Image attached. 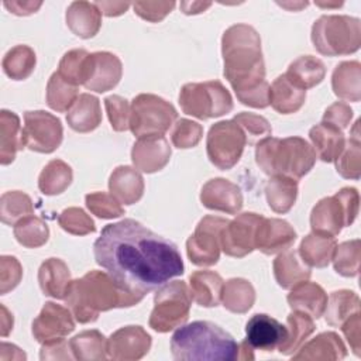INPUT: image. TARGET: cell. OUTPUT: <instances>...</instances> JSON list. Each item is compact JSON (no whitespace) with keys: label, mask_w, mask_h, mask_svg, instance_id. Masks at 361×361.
Listing matches in <instances>:
<instances>
[{"label":"cell","mask_w":361,"mask_h":361,"mask_svg":"<svg viewBox=\"0 0 361 361\" xmlns=\"http://www.w3.org/2000/svg\"><path fill=\"white\" fill-rule=\"evenodd\" d=\"M93 252L96 262L123 289L142 298L183 274L176 245L133 219L104 226Z\"/></svg>","instance_id":"obj_1"},{"label":"cell","mask_w":361,"mask_h":361,"mask_svg":"<svg viewBox=\"0 0 361 361\" xmlns=\"http://www.w3.org/2000/svg\"><path fill=\"white\" fill-rule=\"evenodd\" d=\"M224 76L237 99L255 109L269 104V85L265 80V65L258 32L247 24H235L221 38Z\"/></svg>","instance_id":"obj_2"},{"label":"cell","mask_w":361,"mask_h":361,"mask_svg":"<svg viewBox=\"0 0 361 361\" xmlns=\"http://www.w3.org/2000/svg\"><path fill=\"white\" fill-rule=\"evenodd\" d=\"M142 300L123 289L107 272L90 271L80 279L72 281L65 302L79 323L97 320L100 312L114 307H130Z\"/></svg>","instance_id":"obj_3"},{"label":"cell","mask_w":361,"mask_h":361,"mask_svg":"<svg viewBox=\"0 0 361 361\" xmlns=\"http://www.w3.org/2000/svg\"><path fill=\"white\" fill-rule=\"evenodd\" d=\"M171 351L180 361H233L238 360L237 341L210 322L182 324L171 338Z\"/></svg>","instance_id":"obj_4"},{"label":"cell","mask_w":361,"mask_h":361,"mask_svg":"<svg viewBox=\"0 0 361 361\" xmlns=\"http://www.w3.org/2000/svg\"><path fill=\"white\" fill-rule=\"evenodd\" d=\"M255 159L264 173L283 175L295 180L303 178L316 162L313 147L300 137H265L258 141Z\"/></svg>","instance_id":"obj_5"},{"label":"cell","mask_w":361,"mask_h":361,"mask_svg":"<svg viewBox=\"0 0 361 361\" xmlns=\"http://www.w3.org/2000/svg\"><path fill=\"white\" fill-rule=\"evenodd\" d=\"M314 48L327 56L355 52L361 42L360 20L348 16H323L312 28Z\"/></svg>","instance_id":"obj_6"},{"label":"cell","mask_w":361,"mask_h":361,"mask_svg":"<svg viewBox=\"0 0 361 361\" xmlns=\"http://www.w3.org/2000/svg\"><path fill=\"white\" fill-rule=\"evenodd\" d=\"M192 300L190 290L183 281L164 283L154 296L149 327L158 333H166L182 326L189 317Z\"/></svg>","instance_id":"obj_7"},{"label":"cell","mask_w":361,"mask_h":361,"mask_svg":"<svg viewBox=\"0 0 361 361\" xmlns=\"http://www.w3.org/2000/svg\"><path fill=\"white\" fill-rule=\"evenodd\" d=\"M183 113L200 120L220 117L233 110V99L219 80L186 83L179 93Z\"/></svg>","instance_id":"obj_8"},{"label":"cell","mask_w":361,"mask_h":361,"mask_svg":"<svg viewBox=\"0 0 361 361\" xmlns=\"http://www.w3.org/2000/svg\"><path fill=\"white\" fill-rule=\"evenodd\" d=\"M358 192L343 188L334 196L324 197L312 210L310 226L316 233L337 235L344 226H350L358 213Z\"/></svg>","instance_id":"obj_9"},{"label":"cell","mask_w":361,"mask_h":361,"mask_svg":"<svg viewBox=\"0 0 361 361\" xmlns=\"http://www.w3.org/2000/svg\"><path fill=\"white\" fill-rule=\"evenodd\" d=\"M175 107L159 96L142 93L134 97L130 113V130L137 138L164 135L176 120Z\"/></svg>","instance_id":"obj_10"},{"label":"cell","mask_w":361,"mask_h":361,"mask_svg":"<svg viewBox=\"0 0 361 361\" xmlns=\"http://www.w3.org/2000/svg\"><path fill=\"white\" fill-rule=\"evenodd\" d=\"M245 144V134L234 120L219 121L207 134V157L214 166L227 171L240 161Z\"/></svg>","instance_id":"obj_11"},{"label":"cell","mask_w":361,"mask_h":361,"mask_svg":"<svg viewBox=\"0 0 361 361\" xmlns=\"http://www.w3.org/2000/svg\"><path fill=\"white\" fill-rule=\"evenodd\" d=\"M23 144L41 154L54 152L62 142L63 128L61 120L44 110L25 111L23 126Z\"/></svg>","instance_id":"obj_12"},{"label":"cell","mask_w":361,"mask_h":361,"mask_svg":"<svg viewBox=\"0 0 361 361\" xmlns=\"http://www.w3.org/2000/svg\"><path fill=\"white\" fill-rule=\"evenodd\" d=\"M228 220L217 216H206L196 226L195 233L186 241L189 259L199 267H210L220 257V235Z\"/></svg>","instance_id":"obj_13"},{"label":"cell","mask_w":361,"mask_h":361,"mask_svg":"<svg viewBox=\"0 0 361 361\" xmlns=\"http://www.w3.org/2000/svg\"><path fill=\"white\" fill-rule=\"evenodd\" d=\"M262 219L257 213H243L228 221L220 235L221 250L234 258H243L254 251L257 228Z\"/></svg>","instance_id":"obj_14"},{"label":"cell","mask_w":361,"mask_h":361,"mask_svg":"<svg viewBox=\"0 0 361 361\" xmlns=\"http://www.w3.org/2000/svg\"><path fill=\"white\" fill-rule=\"evenodd\" d=\"M72 316V312L66 307L54 302H47L32 322L34 338L41 344L65 340V337L75 329Z\"/></svg>","instance_id":"obj_15"},{"label":"cell","mask_w":361,"mask_h":361,"mask_svg":"<svg viewBox=\"0 0 361 361\" xmlns=\"http://www.w3.org/2000/svg\"><path fill=\"white\" fill-rule=\"evenodd\" d=\"M121 61L110 52H93L87 55L83 86L97 93L113 89L121 79Z\"/></svg>","instance_id":"obj_16"},{"label":"cell","mask_w":361,"mask_h":361,"mask_svg":"<svg viewBox=\"0 0 361 361\" xmlns=\"http://www.w3.org/2000/svg\"><path fill=\"white\" fill-rule=\"evenodd\" d=\"M151 347V337L141 326H126L107 340V357L117 361L142 358Z\"/></svg>","instance_id":"obj_17"},{"label":"cell","mask_w":361,"mask_h":361,"mask_svg":"<svg viewBox=\"0 0 361 361\" xmlns=\"http://www.w3.org/2000/svg\"><path fill=\"white\" fill-rule=\"evenodd\" d=\"M245 341L252 350L272 351L278 348L286 337V327L276 319L258 313L245 324Z\"/></svg>","instance_id":"obj_18"},{"label":"cell","mask_w":361,"mask_h":361,"mask_svg":"<svg viewBox=\"0 0 361 361\" xmlns=\"http://www.w3.org/2000/svg\"><path fill=\"white\" fill-rule=\"evenodd\" d=\"M171 158V147L164 135L141 137L133 147L131 159L137 169L152 173L162 169Z\"/></svg>","instance_id":"obj_19"},{"label":"cell","mask_w":361,"mask_h":361,"mask_svg":"<svg viewBox=\"0 0 361 361\" xmlns=\"http://www.w3.org/2000/svg\"><path fill=\"white\" fill-rule=\"evenodd\" d=\"M296 231L281 219H262L255 237V248L267 255L282 252L295 243Z\"/></svg>","instance_id":"obj_20"},{"label":"cell","mask_w":361,"mask_h":361,"mask_svg":"<svg viewBox=\"0 0 361 361\" xmlns=\"http://www.w3.org/2000/svg\"><path fill=\"white\" fill-rule=\"evenodd\" d=\"M200 200L204 207L228 214H235L243 207V195L240 188L223 178L209 180L202 188Z\"/></svg>","instance_id":"obj_21"},{"label":"cell","mask_w":361,"mask_h":361,"mask_svg":"<svg viewBox=\"0 0 361 361\" xmlns=\"http://www.w3.org/2000/svg\"><path fill=\"white\" fill-rule=\"evenodd\" d=\"M288 303L292 310H299L313 319H319L324 313L327 295L320 285L303 281L292 288L288 295Z\"/></svg>","instance_id":"obj_22"},{"label":"cell","mask_w":361,"mask_h":361,"mask_svg":"<svg viewBox=\"0 0 361 361\" xmlns=\"http://www.w3.org/2000/svg\"><path fill=\"white\" fill-rule=\"evenodd\" d=\"M309 137L313 142V149L316 157L323 162H333L338 158L345 145V138L343 130L333 124L322 121L310 128Z\"/></svg>","instance_id":"obj_23"},{"label":"cell","mask_w":361,"mask_h":361,"mask_svg":"<svg viewBox=\"0 0 361 361\" xmlns=\"http://www.w3.org/2000/svg\"><path fill=\"white\" fill-rule=\"evenodd\" d=\"M38 282L44 295L55 299H65L72 282L69 268L62 259L49 258L39 267Z\"/></svg>","instance_id":"obj_24"},{"label":"cell","mask_w":361,"mask_h":361,"mask_svg":"<svg viewBox=\"0 0 361 361\" xmlns=\"http://www.w3.org/2000/svg\"><path fill=\"white\" fill-rule=\"evenodd\" d=\"M109 189L120 203L133 204L144 193V179L134 168L118 166L110 175Z\"/></svg>","instance_id":"obj_25"},{"label":"cell","mask_w":361,"mask_h":361,"mask_svg":"<svg viewBox=\"0 0 361 361\" xmlns=\"http://www.w3.org/2000/svg\"><path fill=\"white\" fill-rule=\"evenodd\" d=\"M306 99V90L293 83L285 73L269 86V104L281 114L298 111Z\"/></svg>","instance_id":"obj_26"},{"label":"cell","mask_w":361,"mask_h":361,"mask_svg":"<svg viewBox=\"0 0 361 361\" xmlns=\"http://www.w3.org/2000/svg\"><path fill=\"white\" fill-rule=\"evenodd\" d=\"M66 24L75 35L90 38L100 28L102 13L94 3L73 1L66 11Z\"/></svg>","instance_id":"obj_27"},{"label":"cell","mask_w":361,"mask_h":361,"mask_svg":"<svg viewBox=\"0 0 361 361\" xmlns=\"http://www.w3.org/2000/svg\"><path fill=\"white\" fill-rule=\"evenodd\" d=\"M69 127L78 133H89L99 127L102 121V109L97 97L82 93L66 114Z\"/></svg>","instance_id":"obj_28"},{"label":"cell","mask_w":361,"mask_h":361,"mask_svg":"<svg viewBox=\"0 0 361 361\" xmlns=\"http://www.w3.org/2000/svg\"><path fill=\"white\" fill-rule=\"evenodd\" d=\"M299 348L300 350L298 354L293 355V360L334 361V360H343L347 354L345 345L343 344L341 338L333 331L322 333Z\"/></svg>","instance_id":"obj_29"},{"label":"cell","mask_w":361,"mask_h":361,"mask_svg":"<svg viewBox=\"0 0 361 361\" xmlns=\"http://www.w3.org/2000/svg\"><path fill=\"white\" fill-rule=\"evenodd\" d=\"M223 285L221 276L213 271H196L189 278L192 299L203 307H213L220 303Z\"/></svg>","instance_id":"obj_30"},{"label":"cell","mask_w":361,"mask_h":361,"mask_svg":"<svg viewBox=\"0 0 361 361\" xmlns=\"http://www.w3.org/2000/svg\"><path fill=\"white\" fill-rule=\"evenodd\" d=\"M274 275L279 286L290 289L310 278V269L299 257V252L285 250L274 261Z\"/></svg>","instance_id":"obj_31"},{"label":"cell","mask_w":361,"mask_h":361,"mask_svg":"<svg viewBox=\"0 0 361 361\" xmlns=\"http://www.w3.org/2000/svg\"><path fill=\"white\" fill-rule=\"evenodd\" d=\"M336 247L337 243L334 237L313 231L302 240L299 255L306 265L324 268L330 264Z\"/></svg>","instance_id":"obj_32"},{"label":"cell","mask_w":361,"mask_h":361,"mask_svg":"<svg viewBox=\"0 0 361 361\" xmlns=\"http://www.w3.org/2000/svg\"><path fill=\"white\" fill-rule=\"evenodd\" d=\"M23 127L16 113L1 110L0 113V162L8 165L14 161L17 151L24 148Z\"/></svg>","instance_id":"obj_33"},{"label":"cell","mask_w":361,"mask_h":361,"mask_svg":"<svg viewBox=\"0 0 361 361\" xmlns=\"http://www.w3.org/2000/svg\"><path fill=\"white\" fill-rule=\"evenodd\" d=\"M265 196L269 207L275 213H286L295 204L298 196V183L292 178L274 175L265 186Z\"/></svg>","instance_id":"obj_34"},{"label":"cell","mask_w":361,"mask_h":361,"mask_svg":"<svg viewBox=\"0 0 361 361\" xmlns=\"http://www.w3.org/2000/svg\"><path fill=\"white\" fill-rule=\"evenodd\" d=\"M286 337L282 344L278 347L281 354L292 355L303 341L314 331V322L313 317L309 314L295 310L286 319Z\"/></svg>","instance_id":"obj_35"},{"label":"cell","mask_w":361,"mask_h":361,"mask_svg":"<svg viewBox=\"0 0 361 361\" xmlns=\"http://www.w3.org/2000/svg\"><path fill=\"white\" fill-rule=\"evenodd\" d=\"M285 75L299 87L306 90L314 87L323 80L326 75V68L320 59L312 55H305L295 59L289 65Z\"/></svg>","instance_id":"obj_36"},{"label":"cell","mask_w":361,"mask_h":361,"mask_svg":"<svg viewBox=\"0 0 361 361\" xmlns=\"http://www.w3.org/2000/svg\"><path fill=\"white\" fill-rule=\"evenodd\" d=\"M254 300L255 292L248 281L233 278L223 285L221 302L227 310L233 313H245L252 307Z\"/></svg>","instance_id":"obj_37"},{"label":"cell","mask_w":361,"mask_h":361,"mask_svg":"<svg viewBox=\"0 0 361 361\" xmlns=\"http://www.w3.org/2000/svg\"><path fill=\"white\" fill-rule=\"evenodd\" d=\"M331 85L336 96L358 102L360 100V63L341 62L336 66L331 78Z\"/></svg>","instance_id":"obj_38"},{"label":"cell","mask_w":361,"mask_h":361,"mask_svg":"<svg viewBox=\"0 0 361 361\" xmlns=\"http://www.w3.org/2000/svg\"><path fill=\"white\" fill-rule=\"evenodd\" d=\"M75 360H104L107 357V340L97 330L82 331L69 341Z\"/></svg>","instance_id":"obj_39"},{"label":"cell","mask_w":361,"mask_h":361,"mask_svg":"<svg viewBox=\"0 0 361 361\" xmlns=\"http://www.w3.org/2000/svg\"><path fill=\"white\" fill-rule=\"evenodd\" d=\"M357 312H360V299L351 290H337L327 298V305L324 309L326 322L333 327H340Z\"/></svg>","instance_id":"obj_40"},{"label":"cell","mask_w":361,"mask_h":361,"mask_svg":"<svg viewBox=\"0 0 361 361\" xmlns=\"http://www.w3.org/2000/svg\"><path fill=\"white\" fill-rule=\"evenodd\" d=\"M72 182V169L71 166L61 161H49L38 178V188L44 195H59L62 193Z\"/></svg>","instance_id":"obj_41"},{"label":"cell","mask_w":361,"mask_h":361,"mask_svg":"<svg viewBox=\"0 0 361 361\" xmlns=\"http://www.w3.org/2000/svg\"><path fill=\"white\" fill-rule=\"evenodd\" d=\"M1 66L13 80L27 79L35 68V52L27 45H16L4 55Z\"/></svg>","instance_id":"obj_42"},{"label":"cell","mask_w":361,"mask_h":361,"mask_svg":"<svg viewBox=\"0 0 361 361\" xmlns=\"http://www.w3.org/2000/svg\"><path fill=\"white\" fill-rule=\"evenodd\" d=\"M78 97V86L63 79L58 72L52 73L47 85V103L52 110L69 111Z\"/></svg>","instance_id":"obj_43"},{"label":"cell","mask_w":361,"mask_h":361,"mask_svg":"<svg viewBox=\"0 0 361 361\" xmlns=\"http://www.w3.org/2000/svg\"><path fill=\"white\" fill-rule=\"evenodd\" d=\"M360 121H355L350 140L344 145V149L336 159L337 172L347 179H358L361 169V154H360Z\"/></svg>","instance_id":"obj_44"},{"label":"cell","mask_w":361,"mask_h":361,"mask_svg":"<svg viewBox=\"0 0 361 361\" xmlns=\"http://www.w3.org/2000/svg\"><path fill=\"white\" fill-rule=\"evenodd\" d=\"M34 212L32 202L28 195L13 190L1 195L0 199V217L4 224L14 226L21 219L31 216Z\"/></svg>","instance_id":"obj_45"},{"label":"cell","mask_w":361,"mask_h":361,"mask_svg":"<svg viewBox=\"0 0 361 361\" xmlns=\"http://www.w3.org/2000/svg\"><path fill=\"white\" fill-rule=\"evenodd\" d=\"M16 240L27 248H38L48 240V226L35 216H27L14 224Z\"/></svg>","instance_id":"obj_46"},{"label":"cell","mask_w":361,"mask_h":361,"mask_svg":"<svg viewBox=\"0 0 361 361\" xmlns=\"http://www.w3.org/2000/svg\"><path fill=\"white\" fill-rule=\"evenodd\" d=\"M331 259L336 272L343 276H355L360 268V240L345 241L337 245Z\"/></svg>","instance_id":"obj_47"},{"label":"cell","mask_w":361,"mask_h":361,"mask_svg":"<svg viewBox=\"0 0 361 361\" xmlns=\"http://www.w3.org/2000/svg\"><path fill=\"white\" fill-rule=\"evenodd\" d=\"M89 52L85 49H72L68 51L58 66V73L71 82L75 86L83 85V76H85V66Z\"/></svg>","instance_id":"obj_48"},{"label":"cell","mask_w":361,"mask_h":361,"mask_svg":"<svg viewBox=\"0 0 361 361\" xmlns=\"http://www.w3.org/2000/svg\"><path fill=\"white\" fill-rule=\"evenodd\" d=\"M86 206L100 219H114L124 213L120 202L111 193L106 192H94L86 195Z\"/></svg>","instance_id":"obj_49"},{"label":"cell","mask_w":361,"mask_h":361,"mask_svg":"<svg viewBox=\"0 0 361 361\" xmlns=\"http://www.w3.org/2000/svg\"><path fill=\"white\" fill-rule=\"evenodd\" d=\"M59 226L75 235H85L96 230L93 220L79 207L65 209L58 217Z\"/></svg>","instance_id":"obj_50"},{"label":"cell","mask_w":361,"mask_h":361,"mask_svg":"<svg viewBox=\"0 0 361 361\" xmlns=\"http://www.w3.org/2000/svg\"><path fill=\"white\" fill-rule=\"evenodd\" d=\"M244 131L247 142L248 144H254L255 141H259V138H265L269 137L272 130L269 123L267 121V118H264L262 116L254 114V113H240L233 118Z\"/></svg>","instance_id":"obj_51"},{"label":"cell","mask_w":361,"mask_h":361,"mask_svg":"<svg viewBox=\"0 0 361 361\" xmlns=\"http://www.w3.org/2000/svg\"><path fill=\"white\" fill-rule=\"evenodd\" d=\"M203 134V128L199 123H195L188 118H180L175 123V127L171 134L172 144L176 148H192L197 145Z\"/></svg>","instance_id":"obj_52"},{"label":"cell","mask_w":361,"mask_h":361,"mask_svg":"<svg viewBox=\"0 0 361 361\" xmlns=\"http://www.w3.org/2000/svg\"><path fill=\"white\" fill-rule=\"evenodd\" d=\"M104 106L113 130L126 131L127 128H130L131 107L126 99L118 94H111L104 99Z\"/></svg>","instance_id":"obj_53"},{"label":"cell","mask_w":361,"mask_h":361,"mask_svg":"<svg viewBox=\"0 0 361 361\" xmlns=\"http://www.w3.org/2000/svg\"><path fill=\"white\" fill-rule=\"evenodd\" d=\"M23 276V268L17 258L3 255L0 258V292L6 295L8 290L14 289Z\"/></svg>","instance_id":"obj_54"},{"label":"cell","mask_w":361,"mask_h":361,"mask_svg":"<svg viewBox=\"0 0 361 361\" xmlns=\"http://www.w3.org/2000/svg\"><path fill=\"white\" fill-rule=\"evenodd\" d=\"M175 7L173 1H137L134 3L135 13L151 23L161 21Z\"/></svg>","instance_id":"obj_55"},{"label":"cell","mask_w":361,"mask_h":361,"mask_svg":"<svg viewBox=\"0 0 361 361\" xmlns=\"http://www.w3.org/2000/svg\"><path fill=\"white\" fill-rule=\"evenodd\" d=\"M353 117V110L350 109L348 104L343 103V102H337L334 104H331L323 116V121L336 126L337 128L343 130L350 124V120Z\"/></svg>","instance_id":"obj_56"},{"label":"cell","mask_w":361,"mask_h":361,"mask_svg":"<svg viewBox=\"0 0 361 361\" xmlns=\"http://www.w3.org/2000/svg\"><path fill=\"white\" fill-rule=\"evenodd\" d=\"M341 330L355 355H360L361 338H360V312L350 316L341 326Z\"/></svg>","instance_id":"obj_57"},{"label":"cell","mask_w":361,"mask_h":361,"mask_svg":"<svg viewBox=\"0 0 361 361\" xmlns=\"http://www.w3.org/2000/svg\"><path fill=\"white\" fill-rule=\"evenodd\" d=\"M4 7H7L11 13L17 16H27L31 13H35L41 7V1L32 3V1H4Z\"/></svg>","instance_id":"obj_58"},{"label":"cell","mask_w":361,"mask_h":361,"mask_svg":"<svg viewBox=\"0 0 361 361\" xmlns=\"http://www.w3.org/2000/svg\"><path fill=\"white\" fill-rule=\"evenodd\" d=\"M97 6V8L100 10V13L111 17V16H120L123 14L130 4L128 3H107V1H102V3H94Z\"/></svg>","instance_id":"obj_59"},{"label":"cell","mask_w":361,"mask_h":361,"mask_svg":"<svg viewBox=\"0 0 361 361\" xmlns=\"http://www.w3.org/2000/svg\"><path fill=\"white\" fill-rule=\"evenodd\" d=\"M0 310H1V317H0L1 327H0V333H1L3 337H6V336L13 330V314L8 313V310L6 309L4 305L0 306Z\"/></svg>","instance_id":"obj_60"},{"label":"cell","mask_w":361,"mask_h":361,"mask_svg":"<svg viewBox=\"0 0 361 361\" xmlns=\"http://www.w3.org/2000/svg\"><path fill=\"white\" fill-rule=\"evenodd\" d=\"M180 7L183 8L185 14H196L210 7V3H180Z\"/></svg>","instance_id":"obj_61"},{"label":"cell","mask_w":361,"mask_h":361,"mask_svg":"<svg viewBox=\"0 0 361 361\" xmlns=\"http://www.w3.org/2000/svg\"><path fill=\"white\" fill-rule=\"evenodd\" d=\"M7 347H8V350H10V344L6 343V345H4V343H1V354H0V358H1V360H8V358H10L8 355H6ZM11 357H13V360H25V354H24L18 347H16V345L13 347Z\"/></svg>","instance_id":"obj_62"}]
</instances>
